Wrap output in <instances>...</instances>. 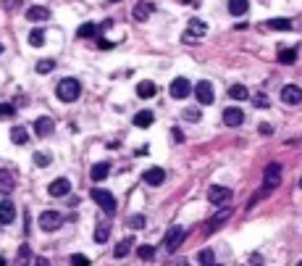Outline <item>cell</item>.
<instances>
[{
    "instance_id": "cell-1",
    "label": "cell",
    "mask_w": 302,
    "mask_h": 266,
    "mask_svg": "<svg viewBox=\"0 0 302 266\" xmlns=\"http://www.w3.org/2000/svg\"><path fill=\"white\" fill-rule=\"evenodd\" d=\"M55 95H58V100H63V103H74V100L82 95V84H79V79H74V77L61 79V82L55 84Z\"/></svg>"
},
{
    "instance_id": "cell-2",
    "label": "cell",
    "mask_w": 302,
    "mask_h": 266,
    "mask_svg": "<svg viewBox=\"0 0 302 266\" xmlns=\"http://www.w3.org/2000/svg\"><path fill=\"white\" fill-rule=\"evenodd\" d=\"M205 34H207V24H205V21L202 19H190L187 29H184V34H181V42H187V45H197Z\"/></svg>"
},
{
    "instance_id": "cell-3",
    "label": "cell",
    "mask_w": 302,
    "mask_h": 266,
    "mask_svg": "<svg viewBox=\"0 0 302 266\" xmlns=\"http://www.w3.org/2000/svg\"><path fill=\"white\" fill-rule=\"evenodd\" d=\"M278 185H281V164H268L266 171H263V187H260V190L271 192V190H276Z\"/></svg>"
},
{
    "instance_id": "cell-4",
    "label": "cell",
    "mask_w": 302,
    "mask_h": 266,
    "mask_svg": "<svg viewBox=\"0 0 302 266\" xmlns=\"http://www.w3.org/2000/svg\"><path fill=\"white\" fill-rule=\"evenodd\" d=\"M92 201H95L108 216H113L116 214V198L108 192V190H103V187H95L92 190Z\"/></svg>"
},
{
    "instance_id": "cell-5",
    "label": "cell",
    "mask_w": 302,
    "mask_h": 266,
    "mask_svg": "<svg viewBox=\"0 0 302 266\" xmlns=\"http://www.w3.org/2000/svg\"><path fill=\"white\" fill-rule=\"evenodd\" d=\"M63 227V216L61 211H42L40 214V229L42 232H55Z\"/></svg>"
},
{
    "instance_id": "cell-6",
    "label": "cell",
    "mask_w": 302,
    "mask_h": 266,
    "mask_svg": "<svg viewBox=\"0 0 302 266\" xmlns=\"http://www.w3.org/2000/svg\"><path fill=\"white\" fill-rule=\"evenodd\" d=\"M231 198H234V192H231L229 187H223V185H213L211 190H207V201H211L213 206H229Z\"/></svg>"
},
{
    "instance_id": "cell-7",
    "label": "cell",
    "mask_w": 302,
    "mask_h": 266,
    "mask_svg": "<svg viewBox=\"0 0 302 266\" xmlns=\"http://www.w3.org/2000/svg\"><path fill=\"white\" fill-rule=\"evenodd\" d=\"M168 93H171V98H176V100L190 98V93H192V82H190L187 77H176V79L171 82V87H168Z\"/></svg>"
},
{
    "instance_id": "cell-8",
    "label": "cell",
    "mask_w": 302,
    "mask_h": 266,
    "mask_svg": "<svg viewBox=\"0 0 302 266\" xmlns=\"http://www.w3.org/2000/svg\"><path fill=\"white\" fill-rule=\"evenodd\" d=\"M187 237V229L184 227H171L168 232H166V240H163V248H166V253H174L179 245H181V240Z\"/></svg>"
},
{
    "instance_id": "cell-9",
    "label": "cell",
    "mask_w": 302,
    "mask_h": 266,
    "mask_svg": "<svg viewBox=\"0 0 302 266\" xmlns=\"http://www.w3.org/2000/svg\"><path fill=\"white\" fill-rule=\"evenodd\" d=\"M195 95H197V103H200V105H211V103L216 100L213 84L207 82V79H202V82H197V84H195Z\"/></svg>"
},
{
    "instance_id": "cell-10",
    "label": "cell",
    "mask_w": 302,
    "mask_h": 266,
    "mask_svg": "<svg viewBox=\"0 0 302 266\" xmlns=\"http://www.w3.org/2000/svg\"><path fill=\"white\" fill-rule=\"evenodd\" d=\"M231 219V208H223V211H218L211 221H207V224L202 227V235H213V232H218L223 224H226V221Z\"/></svg>"
},
{
    "instance_id": "cell-11",
    "label": "cell",
    "mask_w": 302,
    "mask_h": 266,
    "mask_svg": "<svg viewBox=\"0 0 302 266\" xmlns=\"http://www.w3.org/2000/svg\"><path fill=\"white\" fill-rule=\"evenodd\" d=\"M13 190H16V176H13V171L0 166V195H11Z\"/></svg>"
},
{
    "instance_id": "cell-12",
    "label": "cell",
    "mask_w": 302,
    "mask_h": 266,
    "mask_svg": "<svg viewBox=\"0 0 302 266\" xmlns=\"http://www.w3.org/2000/svg\"><path fill=\"white\" fill-rule=\"evenodd\" d=\"M281 100L287 105H299L302 103V90H299L297 84H287L284 90H281Z\"/></svg>"
},
{
    "instance_id": "cell-13",
    "label": "cell",
    "mask_w": 302,
    "mask_h": 266,
    "mask_svg": "<svg viewBox=\"0 0 302 266\" xmlns=\"http://www.w3.org/2000/svg\"><path fill=\"white\" fill-rule=\"evenodd\" d=\"M53 129H55V124H53L50 116H40V119L34 121V135H37V137H50Z\"/></svg>"
},
{
    "instance_id": "cell-14",
    "label": "cell",
    "mask_w": 302,
    "mask_h": 266,
    "mask_svg": "<svg viewBox=\"0 0 302 266\" xmlns=\"http://www.w3.org/2000/svg\"><path fill=\"white\" fill-rule=\"evenodd\" d=\"M145 182L150 187H158V185H163L166 182V169H160V166H153L145 171Z\"/></svg>"
},
{
    "instance_id": "cell-15",
    "label": "cell",
    "mask_w": 302,
    "mask_h": 266,
    "mask_svg": "<svg viewBox=\"0 0 302 266\" xmlns=\"http://www.w3.org/2000/svg\"><path fill=\"white\" fill-rule=\"evenodd\" d=\"M108 174H110V164H108V161H103V164H95V166H92L89 180L95 182V185H100V182H105V180H108Z\"/></svg>"
},
{
    "instance_id": "cell-16",
    "label": "cell",
    "mask_w": 302,
    "mask_h": 266,
    "mask_svg": "<svg viewBox=\"0 0 302 266\" xmlns=\"http://www.w3.org/2000/svg\"><path fill=\"white\" fill-rule=\"evenodd\" d=\"M48 192H50L53 198H63V195H68V192H71V182H68V180H66V176H61V180L50 182Z\"/></svg>"
},
{
    "instance_id": "cell-17",
    "label": "cell",
    "mask_w": 302,
    "mask_h": 266,
    "mask_svg": "<svg viewBox=\"0 0 302 266\" xmlns=\"http://www.w3.org/2000/svg\"><path fill=\"white\" fill-rule=\"evenodd\" d=\"M242 121H244V114H242L239 108L231 105V108H226V111H223V124H226V127H239Z\"/></svg>"
},
{
    "instance_id": "cell-18",
    "label": "cell",
    "mask_w": 302,
    "mask_h": 266,
    "mask_svg": "<svg viewBox=\"0 0 302 266\" xmlns=\"http://www.w3.org/2000/svg\"><path fill=\"white\" fill-rule=\"evenodd\" d=\"M16 221V206L11 201L0 203V224H13Z\"/></svg>"
},
{
    "instance_id": "cell-19",
    "label": "cell",
    "mask_w": 302,
    "mask_h": 266,
    "mask_svg": "<svg viewBox=\"0 0 302 266\" xmlns=\"http://www.w3.org/2000/svg\"><path fill=\"white\" fill-rule=\"evenodd\" d=\"M153 11H155V6H153V3H145V0H142V3H137V6H134V11H131V13H134V19H137V21H147V19L153 16Z\"/></svg>"
},
{
    "instance_id": "cell-20",
    "label": "cell",
    "mask_w": 302,
    "mask_h": 266,
    "mask_svg": "<svg viewBox=\"0 0 302 266\" xmlns=\"http://www.w3.org/2000/svg\"><path fill=\"white\" fill-rule=\"evenodd\" d=\"M50 19V11L45 6H34L27 11V21H34V24H40V21H48Z\"/></svg>"
},
{
    "instance_id": "cell-21",
    "label": "cell",
    "mask_w": 302,
    "mask_h": 266,
    "mask_svg": "<svg viewBox=\"0 0 302 266\" xmlns=\"http://www.w3.org/2000/svg\"><path fill=\"white\" fill-rule=\"evenodd\" d=\"M250 11V0H229V13L231 16H244Z\"/></svg>"
},
{
    "instance_id": "cell-22",
    "label": "cell",
    "mask_w": 302,
    "mask_h": 266,
    "mask_svg": "<svg viewBox=\"0 0 302 266\" xmlns=\"http://www.w3.org/2000/svg\"><path fill=\"white\" fill-rule=\"evenodd\" d=\"M153 121H155V114H153V111H139V114H134V127H139V129L150 127Z\"/></svg>"
},
{
    "instance_id": "cell-23",
    "label": "cell",
    "mask_w": 302,
    "mask_h": 266,
    "mask_svg": "<svg viewBox=\"0 0 302 266\" xmlns=\"http://www.w3.org/2000/svg\"><path fill=\"white\" fill-rule=\"evenodd\" d=\"M29 261H32V248H29V245H21L18 253H16L13 266H29Z\"/></svg>"
},
{
    "instance_id": "cell-24",
    "label": "cell",
    "mask_w": 302,
    "mask_h": 266,
    "mask_svg": "<svg viewBox=\"0 0 302 266\" xmlns=\"http://www.w3.org/2000/svg\"><path fill=\"white\" fill-rule=\"evenodd\" d=\"M131 245H134V237H124L119 245H116V251H113V256L116 258H124V256H129V251H131Z\"/></svg>"
},
{
    "instance_id": "cell-25",
    "label": "cell",
    "mask_w": 302,
    "mask_h": 266,
    "mask_svg": "<svg viewBox=\"0 0 302 266\" xmlns=\"http://www.w3.org/2000/svg\"><path fill=\"white\" fill-rule=\"evenodd\" d=\"M155 93H158V87H155L153 82H139V84H137V95H139V98H145V100H147V98H153Z\"/></svg>"
},
{
    "instance_id": "cell-26",
    "label": "cell",
    "mask_w": 302,
    "mask_h": 266,
    "mask_svg": "<svg viewBox=\"0 0 302 266\" xmlns=\"http://www.w3.org/2000/svg\"><path fill=\"white\" fill-rule=\"evenodd\" d=\"M229 98H234V100H247L250 98V90L244 84H231L229 87Z\"/></svg>"
},
{
    "instance_id": "cell-27",
    "label": "cell",
    "mask_w": 302,
    "mask_h": 266,
    "mask_svg": "<svg viewBox=\"0 0 302 266\" xmlns=\"http://www.w3.org/2000/svg\"><path fill=\"white\" fill-rule=\"evenodd\" d=\"M98 32H100V27H98V24H92V21H87V24H82V27L77 29V34H79V37H84V40L98 37Z\"/></svg>"
},
{
    "instance_id": "cell-28",
    "label": "cell",
    "mask_w": 302,
    "mask_h": 266,
    "mask_svg": "<svg viewBox=\"0 0 302 266\" xmlns=\"http://www.w3.org/2000/svg\"><path fill=\"white\" fill-rule=\"evenodd\" d=\"M11 140H13L16 145H27V140H29L27 129H24V127H11Z\"/></svg>"
},
{
    "instance_id": "cell-29",
    "label": "cell",
    "mask_w": 302,
    "mask_h": 266,
    "mask_svg": "<svg viewBox=\"0 0 302 266\" xmlns=\"http://www.w3.org/2000/svg\"><path fill=\"white\" fill-rule=\"evenodd\" d=\"M268 29H276V32H289V29H292V21H289V19H271V21H268Z\"/></svg>"
},
{
    "instance_id": "cell-30",
    "label": "cell",
    "mask_w": 302,
    "mask_h": 266,
    "mask_svg": "<svg viewBox=\"0 0 302 266\" xmlns=\"http://www.w3.org/2000/svg\"><path fill=\"white\" fill-rule=\"evenodd\" d=\"M297 61V48H281L278 50V63H294Z\"/></svg>"
},
{
    "instance_id": "cell-31",
    "label": "cell",
    "mask_w": 302,
    "mask_h": 266,
    "mask_svg": "<svg viewBox=\"0 0 302 266\" xmlns=\"http://www.w3.org/2000/svg\"><path fill=\"white\" fill-rule=\"evenodd\" d=\"M197 258H200L202 266H213V263H216V253H213L211 248H202V251L197 253Z\"/></svg>"
},
{
    "instance_id": "cell-32",
    "label": "cell",
    "mask_w": 302,
    "mask_h": 266,
    "mask_svg": "<svg viewBox=\"0 0 302 266\" xmlns=\"http://www.w3.org/2000/svg\"><path fill=\"white\" fill-rule=\"evenodd\" d=\"M29 45H34V48H42V45H45V32H42V29L34 27V29L29 32Z\"/></svg>"
},
{
    "instance_id": "cell-33",
    "label": "cell",
    "mask_w": 302,
    "mask_h": 266,
    "mask_svg": "<svg viewBox=\"0 0 302 266\" xmlns=\"http://www.w3.org/2000/svg\"><path fill=\"white\" fill-rule=\"evenodd\" d=\"M55 69V61L53 58H42V61H37V74H50Z\"/></svg>"
},
{
    "instance_id": "cell-34",
    "label": "cell",
    "mask_w": 302,
    "mask_h": 266,
    "mask_svg": "<svg viewBox=\"0 0 302 266\" xmlns=\"http://www.w3.org/2000/svg\"><path fill=\"white\" fill-rule=\"evenodd\" d=\"M110 237V227L108 224H98V229H95V242H105Z\"/></svg>"
},
{
    "instance_id": "cell-35",
    "label": "cell",
    "mask_w": 302,
    "mask_h": 266,
    "mask_svg": "<svg viewBox=\"0 0 302 266\" xmlns=\"http://www.w3.org/2000/svg\"><path fill=\"white\" fill-rule=\"evenodd\" d=\"M137 256L142 258V261H153V256H155V248H153V245H139Z\"/></svg>"
},
{
    "instance_id": "cell-36",
    "label": "cell",
    "mask_w": 302,
    "mask_h": 266,
    "mask_svg": "<svg viewBox=\"0 0 302 266\" xmlns=\"http://www.w3.org/2000/svg\"><path fill=\"white\" fill-rule=\"evenodd\" d=\"M126 224H129L131 229H142V227H145V216H139V214H137V216H129Z\"/></svg>"
},
{
    "instance_id": "cell-37",
    "label": "cell",
    "mask_w": 302,
    "mask_h": 266,
    "mask_svg": "<svg viewBox=\"0 0 302 266\" xmlns=\"http://www.w3.org/2000/svg\"><path fill=\"white\" fill-rule=\"evenodd\" d=\"M187 121H200V108H184V114H181Z\"/></svg>"
},
{
    "instance_id": "cell-38",
    "label": "cell",
    "mask_w": 302,
    "mask_h": 266,
    "mask_svg": "<svg viewBox=\"0 0 302 266\" xmlns=\"http://www.w3.org/2000/svg\"><path fill=\"white\" fill-rule=\"evenodd\" d=\"M32 161H34L37 166H48V164H50V156H48V153H40V150H37L34 156H32Z\"/></svg>"
},
{
    "instance_id": "cell-39",
    "label": "cell",
    "mask_w": 302,
    "mask_h": 266,
    "mask_svg": "<svg viewBox=\"0 0 302 266\" xmlns=\"http://www.w3.org/2000/svg\"><path fill=\"white\" fill-rule=\"evenodd\" d=\"M13 111H16V105H13V103H0V116H3V119L13 116Z\"/></svg>"
},
{
    "instance_id": "cell-40",
    "label": "cell",
    "mask_w": 302,
    "mask_h": 266,
    "mask_svg": "<svg viewBox=\"0 0 302 266\" xmlns=\"http://www.w3.org/2000/svg\"><path fill=\"white\" fill-rule=\"evenodd\" d=\"M71 266H89V258L87 256H71Z\"/></svg>"
},
{
    "instance_id": "cell-41",
    "label": "cell",
    "mask_w": 302,
    "mask_h": 266,
    "mask_svg": "<svg viewBox=\"0 0 302 266\" xmlns=\"http://www.w3.org/2000/svg\"><path fill=\"white\" fill-rule=\"evenodd\" d=\"M113 45H116V42H110V40H105V37H98V48H100V50H110Z\"/></svg>"
},
{
    "instance_id": "cell-42",
    "label": "cell",
    "mask_w": 302,
    "mask_h": 266,
    "mask_svg": "<svg viewBox=\"0 0 302 266\" xmlns=\"http://www.w3.org/2000/svg\"><path fill=\"white\" fill-rule=\"evenodd\" d=\"M255 103H258V108H268V105H271L266 95H255Z\"/></svg>"
},
{
    "instance_id": "cell-43",
    "label": "cell",
    "mask_w": 302,
    "mask_h": 266,
    "mask_svg": "<svg viewBox=\"0 0 302 266\" xmlns=\"http://www.w3.org/2000/svg\"><path fill=\"white\" fill-rule=\"evenodd\" d=\"M260 135H273V127H271L268 121H263V124H260Z\"/></svg>"
},
{
    "instance_id": "cell-44",
    "label": "cell",
    "mask_w": 302,
    "mask_h": 266,
    "mask_svg": "<svg viewBox=\"0 0 302 266\" xmlns=\"http://www.w3.org/2000/svg\"><path fill=\"white\" fill-rule=\"evenodd\" d=\"M3 6H6L8 11H13L16 6H21V0H3Z\"/></svg>"
},
{
    "instance_id": "cell-45",
    "label": "cell",
    "mask_w": 302,
    "mask_h": 266,
    "mask_svg": "<svg viewBox=\"0 0 302 266\" xmlns=\"http://www.w3.org/2000/svg\"><path fill=\"white\" fill-rule=\"evenodd\" d=\"M174 140H176V143H181V140H184V135H181V129H174Z\"/></svg>"
},
{
    "instance_id": "cell-46",
    "label": "cell",
    "mask_w": 302,
    "mask_h": 266,
    "mask_svg": "<svg viewBox=\"0 0 302 266\" xmlns=\"http://www.w3.org/2000/svg\"><path fill=\"white\" fill-rule=\"evenodd\" d=\"M34 266H50V261H48V258H37Z\"/></svg>"
},
{
    "instance_id": "cell-47",
    "label": "cell",
    "mask_w": 302,
    "mask_h": 266,
    "mask_svg": "<svg viewBox=\"0 0 302 266\" xmlns=\"http://www.w3.org/2000/svg\"><path fill=\"white\" fill-rule=\"evenodd\" d=\"M181 3H187V6H197V0H181Z\"/></svg>"
},
{
    "instance_id": "cell-48",
    "label": "cell",
    "mask_w": 302,
    "mask_h": 266,
    "mask_svg": "<svg viewBox=\"0 0 302 266\" xmlns=\"http://www.w3.org/2000/svg\"><path fill=\"white\" fill-rule=\"evenodd\" d=\"M176 266H192V263H190V261H179Z\"/></svg>"
},
{
    "instance_id": "cell-49",
    "label": "cell",
    "mask_w": 302,
    "mask_h": 266,
    "mask_svg": "<svg viewBox=\"0 0 302 266\" xmlns=\"http://www.w3.org/2000/svg\"><path fill=\"white\" fill-rule=\"evenodd\" d=\"M0 266H6V258L3 256H0Z\"/></svg>"
},
{
    "instance_id": "cell-50",
    "label": "cell",
    "mask_w": 302,
    "mask_h": 266,
    "mask_svg": "<svg viewBox=\"0 0 302 266\" xmlns=\"http://www.w3.org/2000/svg\"><path fill=\"white\" fill-rule=\"evenodd\" d=\"M110 3H119V0H110Z\"/></svg>"
},
{
    "instance_id": "cell-51",
    "label": "cell",
    "mask_w": 302,
    "mask_h": 266,
    "mask_svg": "<svg viewBox=\"0 0 302 266\" xmlns=\"http://www.w3.org/2000/svg\"><path fill=\"white\" fill-rule=\"evenodd\" d=\"M0 53H3V45H0Z\"/></svg>"
},
{
    "instance_id": "cell-52",
    "label": "cell",
    "mask_w": 302,
    "mask_h": 266,
    "mask_svg": "<svg viewBox=\"0 0 302 266\" xmlns=\"http://www.w3.org/2000/svg\"><path fill=\"white\" fill-rule=\"evenodd\" d=\"M299 187H302V180H299Z\"/></svg>"
},
{
    "instance_id": "cell-53",
    "label": "cell",
    "mask_w": 302,
    "mask_h": 266,
    "mask_svg": "<svg viewBox=\"0 0 302 266\" xmlns=\"http://www.w3.org/2000/svg\"><path fill=\"white\" fill-rule=\"evenodd\" d=\"M297 266H302V261H299V263H297Z\"/></svg>"
},
{
    "instance_id": "cell-54",
    "label": "cell",
    "mask_w": 302,
    "mask_h": 266,
    "mask_svg": "<svg viewBox=\"0 0 302 266\" xmlns=\"http://www.w3.org/2000/svg\"><path fill=\"white\" fill-rule=\"evenodd\" d=\"M213 266H218V263H213Z\"/></svg>"
}]
</instances>
